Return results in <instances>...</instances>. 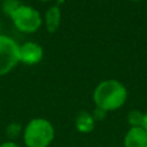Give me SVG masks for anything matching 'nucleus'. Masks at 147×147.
Masks as SVG:
<instances>
[{"label": "nucleus", "mask_w": 147, "mask_h": 147, "mask_svg": "<svg viewBox=\"0 0 147 147\" xmlns=\"http://www.w3.org/2000/svg\"><path fill=\"white\" fill-rule=\"evenodd\" d=\"M127 98L128 90L125 85L114 79L101 81L93 92V102L96 107L106 112L123 107Z\"/></svg>", "instance_id": "nucleus-1"}, {"label": "nucleus", "mask_w": 147, "mask_h": 147, "mask_svg": "<svg viewBox=\"0 0 147 147\" xmlns=\"http://www.w3.org/2000/svg\"><path fill=\"white\" fill-rule=\"evenodd\" d=\"M20 63V45L7 35H0V76Z\"/></svg>", "instance_id": "nucleus-4"}, {"label": "nucleus", "mask_w": 147, "mask_h": 147, "mask_svg": "<svg viewBox=\"0 0 147 147\" xmlns=\"http://www.w3.org/2000/svg\"><path fill=\"white\" fill-rule=\"evenodd\" d=\"M20 5H21V3L18 1V0H4V1H3V12L10 17L12 13L14 12Z\"/></svg>", "instance_id": "nucleus-10"}, {"label": "nucleus", "mask_w": 147, "mask_h": 147, "mask_svg": "<svg viewBox=\"0 0 147 147\" xmlns=\"http://www.w3.org/2000/svg\"><path fill=\"white\" fill-rule=\"evenodd\" d=\"M40 1H51V0H40Z\"/></svg>", "instance_id": "nucleus-14"}, {"label": "nucleus", "mask_w": 147, "mask_h": 147, "mask_svg": "<svg viewBox=\"0 0 147 147\" xmlns=\"http://www.w3.org/2000/svg\"><path fill=\"white\" fill-rule=\"evenodd\" d=\"M132 1H140V0H132Z\"/></svg>", "instance_id": "nucleus-15"}, {"label": "nucleus", "mask_w": 147, "mask_h": 147, "mask_svg": "<svg viewBox=\"0 0 147 147\" xmlns=\"http://www.w3.org/2000/svg\"><path fill=\"white\" fill-rule=\"evenodd\" d=\"M61 25V10L57 5L51 7L45 13V26L49 32H56Z\"/></svg>", "instance_id": "nucleus-8"}, {"label": "nucleus", "mask_w": 147, "mask_h": 147, "mask_svg": "<svg viewBox=\"0 0 147 147\" xmlns=\"http://www.w3.org/2000/svg\"><path fill=\"white\" fill-rule=\"evenodd\" d=\"M44 51L38 43L27 41L20 45V62L25 65H36L43 59Z\"/></svg>", "instance_id": "nucleus-5"}, {"label": "nucleus", "mask_w": 147, "mask_h": 147, "mask_svg": "<svg viewBox=\"0 0 147 147\" xmlns=\"http://www.w3.org/2000/svg\"><path fill=\"white\" fill-rule=\"evenodd\" d=\"M142 128L147 132V112H145V117H143V124H142Z\"/></svg>", "instance_id": "nucleus-13"}, {"label": "nucleus", "mask_w": 147, "mask_h": 147, "mask_svg": "<svg viewBox=\"0 0 147 147\" xmlns=\"http://www.w3.org/2000/svg\"><path fill=\"white\" fill-rule=\"evenodd\" d=\"M75 127L78 132L83 133V134H88V133L93 132L94 127H96V120L93 119L90 112L80 111L75 119Z\"/></svg>", "instance_id": "nucleus-7"}, {"label": "nucleus", "mask_w": 147, "mask_h": 147, "mask_svg": "<svg viewBox=\"0 0 147 147\" xmlns=\"http://www.w3.org/2000/svg\"><path fill=\"white\" fill-rule=\"evenodd\" d=\"M13 25L17 30L25 34H32L40 28L41 26V16L35 8L30 5L21 4L10 16Z\"/></svg>", "instance_id": "nucleus-3"}, {"label": "nucleus", "mask_w": 147, "mask_h": 147, "mask_svg": "<svg viewBox=\"0 0 147 147\" xmlns=\"http://www.w3.org/2000/svg\"><path fill=\"white\" fill-rule=\"evenodd\" d=\"M0 147H20L17 145V143H14V142H4V143H1V145H0Z\"/></svg>", "instance_id": "nucleus-12"}, {"label": "nucleus", "mask_w": 147, "mask_h": 147, "mask_svg": "<svg viewBox=\"0 0 147 147\" xmlns=\"http://www.w3.org/2000/svg\"><path fill=\"white\" fill-rule=\"evenodd\" d=\"M54 136V127L49 120L43 117L30 120L23 130V141L27 147H49Z\"/></svg>", "instance_id": "nucleus-2"}, {"label": "nucleus", "mask_w": 147, "mask_h": 147, "mask_svg": "<svg viewBox=\"0 0 147 147\" xmlns=\"http://www.w3.org/2000/svg\"><path fill=\"white\" fill-rule=\"evenodd\" d=\"M123 143L124 147H147V132L142 127L129 128Z\"/></svg>", "instance_id": "nucleus-6"}, {"label": "nucleus", "mask_w": 147, "mask_h": 147, "mask_svg": "<svg viewBox=\"0 0 147 147\" xmlns=\"http://www.w3.org/2000/svg\"><path fill=\"white\" fill-rule=\"evenodd\" d=\"M143 117H145V112H141L138 110H132L128 114V124L130 125V128H137V127H142L143 124Z\"/></svg>", "instance_id": "nucleus-9"}, {"label": "nucleus", "mask_w": 147, "mask_h": 147, "mask_svg": "<svg viewBox=\"0 0 147 147\" xmlns=\"http://www.w3.org/2000/svg\"><path fill=\"white\" fill-rule=\"evenodd\" d=\"M107 112L103 111V110L98 109V107H96V109L93 110V112H92V116H93V119L96 120V121H101V120H103L105 117H106Z\"/></svg>", "instance_id": "nucleus-11"}]
</instances>
